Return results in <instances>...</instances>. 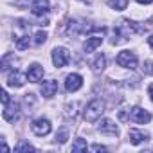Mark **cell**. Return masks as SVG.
Segmentation results:
<instances>
[{
  "mask_svg": "<svg viewBox=\"0 0 153 153\" xmlns=\"http://www.w3.org/2000/svg\"><path fill=\"white\" fill-rule=\"evenodd\" d=\"M87 142L83 140V139H76V142L72 144V151L74 153H78V151H87Z\"/></svg>",
  "mask_w": 153,
  "mask_h": 153,
  "instance_id": "17",
  "label": "cell"
},
{
  "mask_svg": "<svg viewBox=\"0 0 153 153\" xmlns=\"http://www.w3.org/2000/svg\"><path fill=\"white\" fill-rule=\"evenodd\" d=\"M101 43H103V38L101 36H90V38H87L83 49H85V52H94Z\"/></svg>",
  "mask_w": 153,
  "mask_h": 153,
  "instance_id": "13",
  "label": "cell"
},
{
  "mask_svg": "<svg viewBox=\"0 0 153 153\" xmlns=\"http://www.w3.org/2000/svg\"><path fill=\"white\" fill-rule=\"evenodd\" d=\"M31 11H33V15H36V16H43V15L49 13V2H47V0H34Z\"/></svg>",
  "mask_w": 153,
  "mask_h": 153,
  "instance_id": "12",
  "label": "cell"
},
{
  "mask_svg": "<svg viewBox=\"0 0 153 153\" xmlns=\"http://www.w3.org/2000/svg\"><path fill=\"white\" fill-rule=\"evenodd\" d=\"M128 137H130V142H131V144H135V146L148 139V135H146V133H142V131H139V130H130V131H128Z\"/></svg>",
  "mask_w": 153,
  "mask_h": 153,
  "instance_id": "14",
  "label": "cell"
},
{
  "mask_svg": "<svg viewBox=\"0 0 153 153\" xmlns=\"http://www.w3.org/2000/svg\"><path fill=\"white\" fill-rule=\"evenodd\" d=\"M92 68H94L96 72H99V70H103V68H105V56H103V54H97L96 61L92 63Z\"/></svg>",
  "mask_w": 153,
  "mask_h": 153,
  "instance_id": "18",
  "label": "cell"
},
{
  "mask_svg": "<svg viewBox=\"0 0 153 153\" xmlns=\"http://www.w3.org/2000/svg\"><path fill=\"white\" fill-rule=\"evenodd\" d=\"M148 43H149V47H151V49H153V34H151V36H149V38H148Z\"/></svg>",
  "mask_w": 153,
  "mask_h": 153,
  "instance_id": "28",
  "label": "cell"
},
{
  "mask_svg": "<svg viewBox=\"0 0 153 153\" xmlns=\"http://www.w3.org/2000/svg\"><path fill=\"white\" fill-rule=\"evenodd\" d=\"M24 83H25V78L22 76V72H18V70H13V72H9V74H7V85H9V87L20 88Z\"/></svg>",
  "mask_w": 153,
  "mask_h": 153,
  "instance_id": "10",
  "label": "cell"
},
{
  "mask_svg": "<svg viewBox=\"0 0 153 153\" xmlns=\"http://www.w3.org/2000/svg\"><path fill=\"white\" fill-rule=\"evenodd\" d=\"M92 149H94V151H106V148H105V146H99V144H94Z\"/></svg>",
  "mask_w": 153,
  "mask_h": 153,
  "instance_id": "25",
  "label": "cell"
},
{
  "mask_svg": "<svg viewBox=\"0 0 153 153\" xmlns=\"http://www.w3.org/2000/svg\"><path fill=\"white\" fill-rule=\"evenodd\" d=\"M137 2H139V4H151L153 0H137Z\"/></svg>",
  "mask_w": 153,
  "mask_h": 153,
  "instance_id": "27",
  "label": "cell"
},
{
  "mask_svg": "<svg viewBox=\"0 0 153 153\" xmlns=\"http://www.w3.org/2000/svg\"><path fill=\"white\" fill-rule=\"evenodd\" d=\"M25 2H27V0H18V2H16V4H18V6H24Z\"/></svg>",
  "mask_w": 153,
  "mask_h": 153,
  "instance_id": "29",
  "label": "cell"
},
{
  "mask_svg": "<svg viewBox=\"0 0 153 153\" xmlns=\"http://www.w3.org/2000/svg\"><path fill=\"white\" fill-rule=\"evenodd\" d=\"M105 114V103L101 99H94L87 105L85 112H83V117L87 123H96L101 119V115Z\"/></svg>",
  "mask_w": 153,
  "mask_h": 153,
  "instance_id": "1",
  "label": "cell"
},
{
  "mask_svg": "<svg viewBox=\"0 0 153 153\" xmlns=\"http://www.w3.org/2000/svg\"><path fill=\"white\" fill-rule=\"evenodd\" d=\"M130 119L135 121V123H139V124H146V123L151 121V114L146 112V110L140 108V106H135V108H131V112H130Z\"/></svg>",
  "mask_w": 153,
  "mask_h": 153,
  "instance_id": "5",
  "label": "cell"
},
{
  "mask_svg": "<svg viewBox=\"0 0 153 153\" xmlns=\"http://www.w3.org/2000/svg\"><path fill=\"white\" fill-rule=\"evenodd\" d=\"M144 72L146 74H153V63L151 61H146L144 63Z\"/></svg>",
  "mask_w": 153,
  "mask_h": 153,
  "instance_id": "22",
  "label": "cell"
},
{
  "mask_svg": "<svg viewBox=\"0 0 153 153\" xmlns=\"http://www.w3.org/2000/svg\"><path fill=\"white\" fill-rule=\"evenodd\" d=\"M42 78H43V67L38 65V63H33V65L27 68V79H29L31 83H38Z\"/></svg>",
  "mask_w": 153,
  "mask_h": 153,
  "instance_id": "7",
  "label": "cell"
},
{
  "mask_svg": "<svg viewBox=\"0 0 153 153\" xmlns=\"http://www.w3.org/2000/svg\"><path fill=\"white\" fill-rule=\"evenodd\" d=\"M15 151L16 153H22V151H36L31 144H27V142H22V144H18L16 148H15Z\"/></svg>",
  "mask_w": 153,
  "mask_h": 153,
  "instance_id": "20",
  "label": "cell"
},
{
  "mask_svg": "<svg viewBox=\"0 0 153 153\" xmlns=\"http://www.w3.org/2000/svg\"><path fill=\"white\" fill-rule=\"evenodd\" d=\"M108 6L115 11H123L128 6V0H108Z\"/></svg>",
  "mask_w": 153,
  "mask_h": 153,
  "instance_id": "15",
  "label": "cell"
},
{
  "mask_svg": "<svg viewBox=\"0 0 153 153\" xmlns=\"http://www.w3.org/2000/svg\"><path fill=\"white\" fill-rule=\"evenodd\" d=\"M83 87V78L79 74H68L67 76V79H65V88L67 92H76V90H79Z\"/></svg>",
  "mask_w": 153,
  "mask_h": 153,
  "instance_id": "6",
  "label": "cell"
},
{
  "mask_svg": "<svg viewBox=\"0 0 153 153\" xmlns=\"http://www.w3.org/2000/svg\"><path fill=\"white\" fill-rule=\"evenodd\" d=\"M99 131H101V133L117 135V133H119V128H117V124H115L114 121H110V119H103V121L99 123Z\"/></svg>",
  "mask_w": 153,
  "mask_h": 153,
  "instance_id": "11",
  "label": "cell"
},
{
  "mask_svg": "<svg viewBox=\"0 0 153 153\" xmlns=\"http://www.w3.org/2000/svg\"><path fill=\"white\" fill-rule=\"evenodd\" d=\"M7 103H11V99H9V94H7L6 90H2V105H7Z\"/></svg>",
  "mask_w": 153,
  "mask_h": 153,
  "instance_id": "24",
  "label": "cell"
},
{
  "mask_svg": "<svg viewBox=\"0 0 153 153\" xmlns=\"http://www.w3.org/2000/svg\"><path fill=\"white\" fill-rule=\"evenodd\" d=\"M68 59H70V54H68V51H67V49L58 47V49H54V51H52V63H54L58 68L65 67V65L68 63Z\"/></svg>",
  "mask_w": 153,
  "mask_h": 153,
  "instance_id": "3",
  "label": "cell"
},
{
  "mask_svg": "<svg viewBox=\"0 0 153 153\" xmlns=\"http://www.w3.org/2000/svg\"><path fill=\"white\" fill-rule=\"evenodd\" d=\"M29 45H31V38H29V36H20V38H16V49L25 51V49H29Z\"/></svg>",
  "mask_w": 153,
  "mask_h": 153,
  "instance_id": "16",
  "label": "cell"
},
{
  "mask_svg": "<svg viewBox=\"0 0 153 153\" xmlns=\"http://www.w3.org/2000/svg\"><path fill=\"white\" fill-rule=\"evenodd\" d=\"M2 115H4V119L6 121H9V123H15L16 119H18V105L16 103H7V105H4V112H2Z\"/></svg>",
  "mask_w": 153,
  "mask_h": 153,
  "instance_id": "8",
  "label": "cell"
},
{
  "mask_svg": "<svg viewBox=\"0 0 153 153\" xmlns=\"http://www.w3.org/2000/svg\"><path fill=\"white\" fill-rule=\"evenodd\" d=\"M40 92H42V96H43V97L51 99V97H52V96H56V92H58V81H54V79L43 81V85H42Z\"/></svg>",
  "mask_w": 153,
  "mask_h": 153,
  "instance_id": "9",
  "label": "cell"
},
{
  "mask_svg": "<svg viewBox=\"0 0 153 153\" xmlns=\"http://www.w3.org/2000/svg\"><path fill=\"white\" fill-rule=\"evenodd\" d=\"M56 140H59V142H65V140H67V131H65V130H61V131L56 135Z\"/></svg>",
  "mask_w": 153,
  "mask_h": 153,
  "instance_id": "23",
  "label": "cell"
},
{
  "mask_svg": "<svg viewBox=\"0 0 153 153\" xmlns=\"http://www.w3.org/2000/svg\"><path fill=\"white\" fill-rule=\"evenodd\" d=\"M31 130L38 137H45V135L51 133V123H49V119H36L31 124Z\"/></svg>",
  "mask_w": 153,
  "mask_h": 153,
  "instance_id": "4",
  "label": "cell"
},
{
  "mask_svg": "<svg viewBox=\"0 0 153 153\" xmlns=\"http://www.w3.org/2000/svg\"><path fill=\"white\" fill-rule=\"evenodd\" d=\"M45 40H47V33H43V31H38V33L34 34V43H36V45H42V43H45Z\"/></svg>",
  "mask_w": 153,
  "mask_h": 153,
  "instance_id": "19",
  "label": "cell"
},
{
  "mask_svg": "<svg viewBox=\"0 0 153 153\" xmlns=\"http://www.w3.org/2000/svg\"><path fill=\"white\" fill-rule=\"evenodd\" d=\"M117 65L133 70V68H137V56L130 51H123V52L117 54Z\"/></svg>",
  "mask_w": 153,
  "mask_h": 153,
  "instance_id": "2",
  "label": "cell"
},
{
  "mask_svg": "<svg viewBox=\"0 0 153 153\" xmlns=\"http://www.w3.org/2000/svg\"><path fill=\"white\" fill-rule=\"evenodd\" d=\"M76 31H78V22H70L68 24V29H67V34H72Z\"/></svg>",
  "mask_w": 153,
  "mask_h": 153,
  "instance_id": "21",
  "label": "cell"
},
{
  "mask_svg": "<svg viewBox=\"0 0 153 153\" xmlns=\"http://www.w3.org/2000/svg\"><path fill=\"white\" fill-rule=\"evenodd\" d=\"M148 94H149V97H151V101H153V83L148 87Z\"/></svg>",
  "mask_w": 153,
  "mask_h": 153,
  "instance_id": "26",
  "label": "cell"
}]
</instances>
